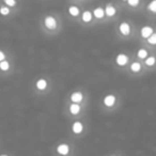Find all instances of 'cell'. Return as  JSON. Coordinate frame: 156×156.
<instances>
[{
	"mask_svg": "<svg viewBox=\"0 0 156 156\" xmlns=\"http://www.w3.org/2000/svg\"><path fill=\"white\" fill-rule=\"evenodd\" d=\"M128 5H139V0H135V1H132V0H129V1H128Z\"/></svg>",
	"mask_w": 156,
	"mask_h": 156,
	"instance_id": "23",
	"label": "cell"
},
{
	"mask_svg": "<svg viewBox=\"0 0 156 156\" xmlns=\"http://www.w3.org/2000/svg\"><path fill=\"white\" fill-rule=\"evenodd\" d=\"M70 111H71L72 115H77L78 112L80 111V107L78 104H72L70 106Z\"/></svg>",
	"mask_w": 156,
	"mask_h": 156,
	"instance_id": "9",
	"label": "cell"
},
{
	"mask_svg": "<svg viewBox=\"0 0 156 156\" xmlns=\"http://www.w3.org/2000/svg\"><path fill=\"white\" fill-rule=\"evenodd\" d=\"M45 26L48 29H50V30H54L57 27V22H56V19L54 17L47 16V17L45 18Z\"/></svg>",
	"mask_w": 156,
	"mask_h": 156,
	"instance_id": "1",
	"label": "cell"
},
{
	"mask_svg": "<svg viewBox=\"0 0 156 156\" xmlns=\"http://www.w3.org/2000/svg\"><path fill=\"white\" fill-rule=\"evenodd\" d=\"M71 99L72 102L74 103H80L82 101V94H81V92H74L71 95Z\"/></svg>",
	"mask_w": 156,
	"mask_h": 156,
	"instance_id": "8",
	"label": "cell"
},
{
	"mask_svg": "<svg viewBox=\"0 0 156 156\" xmlns=\"http://www.w3.org/2000/svg\"><path fill=\"white\" fill-rule=\"evenodd\" d=\"M147 41H149V43L152 45L156 44V33H153V34L147 39Z\"/></svg>",
	"mask_w": 156,
	"mask_h": 156,
	"instance_id": "19",
	"label": "cell"
},
{
	"mask_svg": "<svg viewBox=\"0 0 156 156\" xmlns=\"http://www.w3.org/2000/svg\"><path fill=\"white\" fill-rule=\"evenodd\" d=\"M105 12L107 14L108 16H113L115 14H116V9H115V7L111 5H108L106 7V10H105Z\"/></svg>",
	"mask_w": 156,
	"mask_h": 156,
	"instance_id": "10",
	"label": "cell"
},
{
	"mask_svg": "<svg viewBox=\"0 0 156 156\" xmlns=\"http://www.w3.org/2000/svg\"><path fill=\"white\" fill-rule=\"evenodd\" d=\"M1 156H7V155H1Z\"/></svg>",
	"mask_w": 156,
	"mask_h": 156,
	"instance_id": "25",
	"label": "cell"
},
{
	"mask_svg": "<svg viewBox=\"0 0 156 156\" xmlns=\"http://www.w3.org/2000/svg\"><path fill=\"white\" fill-rule=\"evenodd\" d=\"M153 34V29H152L151 27H143L142 29H141V36L142 38H144V39H149L150 36Z\"/></svg>",
	"mask_w": 156,
	"mask_h": 156,
	"instance_id": "4",
	"label": "cell"
},
{
	"mask_svg": "<svg viewBox=\"0 0 156 156\" xmlns=\"http://www.w3.org/2000/svg\"><path fill=\"white\" fill-rule=\"evenodd\" d=\"M5 55L3 54V51H1V50H0V62L5 61Z\"/></svg>",
	"mask_w": 156,
	"mask_h": 156,
	"instance_id": "24",
	"label": "cell"
},
{
	"mask_svg": "<svg viewBox=\"0 0 156 156\" xmlns=\"http://www.w3.org/2000/svg\"><path fill=\"white\" fill-rule=\"evenodd\" d=\"M15 1H12V0H7L5 1V5H10V7H13V5H15Z\"/></svg>",
	"mask_w": 156,
	"mask_h": 156,
	"instance_id": "22",
	"label": "cell"
},
{
	"mask_svg": "<svg viewBox=\"0 0 156 156\" xmlns=\"http://www.w3.org/2000/svg\"><path fill=\"white\" fill-rule=\"evenodd\" d=\"M147 51L145 50V49H140V50H138V57L139 58H147Z\"/></svg>",
	"mask_w": 156,
	"mask_h": 156,
	"instance_id": "18",
	"label": "cell"
},
{
	"mask_svg": "<svg viewBox=\"0 0 156 156\" xmlns=\"http://www.w3.org/2000/svg\"><path fill=\"white\" fill-rule=\"evenodd\" d=\"M68 12H70V14L73 15V16H77V15L79 14V9H78L77 7H70Z\"/></svg>",
	"mask_w": 156,
	"mask_h": 156,
	"instance_id": "14",
	"label": "cell"
},
{
	"mask_svg": "<svg viewBox=\"0 0 156 156\" xmlns=\"http://www.w3.org/2000/svg\"><path fill=\"white\" fill-rule=\"evenodd\" d=\"M130 68H132V71L133 72H139L140 71V68H141V66H140V64H139L138 62H134L132 65H130Z\"/></svg>",
	"mask_w": 156,
	"mask_h": 156,
	"instance_id": "15",
	"label": "cell"
},
{
	"mask_svg": "<svg viewBox=\"0 0 156 156\" xmlns=\"http://www.w3.org/2000/svg\"><path fill=\"white\" fill-rule=\"evenodd\" d=\"M92 19V13L90 11H85L82 14V20L85 22H88Z\"/></svg>",
	"mask_w": 156,
	"mask_h": 156,
	"instance_id": "11",
	"label": "cell"
},
{
	"mask_svg": "<svg viewBox=\"0 0 156 156\" xmlns=\"http://www.w3.org/2000/svg\"><path fill=\"white\" fill-rule=\"evenodd\" d=\"M149 10L152 12H156V0L155 1H152L151 3L149 5Z\"/></svg>",
	"mask_w": 156,
	"mask_h": 156,
	"instance_id": "20",
	"label": "cell"
},
{
	"mask_svg": "<svg viewBox=\"0 0 156 156\" xmlns=\"http://www.w3.org/2000/svg\"><path fill=\"white\" fill-rule=\"evenodd\" d=\"M68 151H70V147L65 143H62V144L58 145V147H57V152L59 154H61V155H66Z\"/></svg>",
	"mask_w": 156,
	"mask_h": 156,
	"instance_id": "3",
	"label": "cell"
},
{
	"mask_svg": "<svg viewBox=\"0 0 156 156\" xmlns=\"http://www.w3.org/2000/svg\"><path fill=\"white\" fill-rule=\"evenodd\" d=\"M0 13L2 14V15H8V14L10 13V9L7 8V7H2V8L0 9Z\"/></svg>",
	"mask_w": 156,
	"mask_h": 156,
	"instance_id": "21",
	"label": "cell"
},
{
	"mask_svg": "<svg viewBox=\"0 0 156 156\" xmlns=\"http://www.w3.org/2000/svg\"><path fill=\"white\" fill-rule=\"evenodd\" d=\"M72 129H73V133L74 134H80L84 129V126L81 124L80 122H75L73 126H72Z\"/></svg>",
	"mask_w": 156,
	"mask_h": 156,
	"instance_id": "6",
	"label": "cell"
},
{
	"mask_svg": "<svg viewBox=\"0 0 156 156\" xmlns=\"http://www.w3.org/2000/svg\"><path fill=\"white\" fill-rule=\"evenodd\" d=\"M120 31L122 32V34H124V36L129 34V32H130V27H129V25L127 22H122V24H121Z\"/></svg>",
	"mask_w": 156,
	"mask_h": 156,
	"instance_id": "7",
	"label": "cell"
},
{
	"mask_svg": "<svg viewBox=\"0 0 156 156\" xmlns=\"http://www.w3.org/2000/svg\"><path fill=\"white\" fill-rule=\"evenodd\" d=\"M94 16L96 18H102L104 16V10L102 8H97L94 10Z\"/></svg>",
	"mask_w": 156,
	"mask_h": 156,
	"instance_id": "13",
	"label": "cell"
},
{
	"mask_svg": "<svg viewBox=\"0 0 156 156\" xmlns=\"http://www.w3.org/2000/svg\"><path fill=\"white\" fill-rule=\"evenodd\" d=\"M116 61H117V64H118V65H121V66H122V65H125V64L127 63L128 58H127V56H126V55L120 54V55H118Z\"/></svg>",
	"mask_w": 156,
	"mask_h": 156,
	"instance_id": "2",
	"label": "cell"
},
{
	"mask_svg": "<svg viewBox=\"0 0 156 156\" xmlns=\"http://www.w3.org/2000/svg\"><path fill=\"white\" fill-rule=\"evenodd\" d=\"M10 64L8 61H2V62H0V70L1 71H7L8 68H9Z\"/></svg>",
	"mask_w": 156,
	"mask_h": 156,
	"instance_id": "16",
	"label": "cell"
},
{
	"mask_svg": "<svg viewBox=\"0 0 156 156\" xmlns=\"http://www.w3.org/2000/svg\"><path fill=\"white\" fill-rule=\"evenodd\" d=\"M46 87H47V82H46V80H44V79L38 80V82H36V88L39 90H44V89H46Z\"/></svg>",
	"mask_w": 156,
	"mask_h": 156,
	"instance_id": "12",
	"label": "cell"
},
{
	"mask_svg": "<svg viewBox=\"0 0 156 156\" xmlns=\"http://www.w3.org/2000/svg\"><path fill=\"white\" fill-rule=\"evenodd\" d=\"M145 64L149 65V66L154 65V64H155V58H154V57H149V58H147V60H145Z\"/></svg>",
	"mask_w": 156,
	"mask_h": 156,
	"instance_id": "17",
	"label": "cell"
},
{
	"mask_svg": "<svg viewBox=\"0 0 156 156\" xmlns=\"http://www.w3.org/2000/svg\"><path fill=\"white\" fill-rule=\"evenodd\" d=\"M116 102V97L113 95H107L106 97L104 98V104L107 106V107H111L113 106V104Z\"/></svg>",
	"mask_w": 156,
	"mask_h": 156,
	"instance_id": "5",
	"label": "cell"
}]
</instances>
